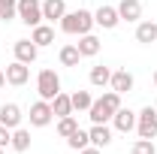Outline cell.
Masks as SVG:
<instances>
[{
    "instance_id": "4dcf8cb0",
    "label": "cell",
    "mask_w": 157,
    "mask_h": 154,
    "mask_svg": "<svg viewBox=\"0 0 157 154\" xmlns=\"http://www.w3.org/2000/svg\"><path fill=\"white\" fill-rule=\"evenodd\" d=\"M3 85H6V73L0 70V88H3Z\"/></svg>"
},
{
    "instance_id": "7c38bea8",
    "label": "cell",
    "mask_w": 157,
    "mask_h": 154,
    "mask_svg": "<svg viewBox=\"0 0 157 154\" xmlns=\"http://www.w3.org/2000/svg\"><path fill=\"white\" fill-rule=\"evenodd\" d=\"M112 115H115V112L103 103V97L94 100V103H91V109H88V118H91L94 124H106V121H112Z\"/></svg>"
},
{
    "instance_id": "ffe728a7",
    "label": "cell",
    "mask_w": 157,
    "mask_h": 154,
    "mask_svg": "<svg viewBox=\"0 0 157 154\" xmlns=\"http://www.w3.org/2000/svg\"><path fill=\"white\" fill-rule=\"evenodd\" d=\"M78 60H82L78 45H63V48H60V64H63V67H78Z\"/></svg>"
},
{
    "instance_id": "9c48e42d",
    "label": "cell",
    "mask_w": 157,
    "mask_h": 154,
    "mask_svg": "<svg viewBox=\"0 0 157 154\" xmlns=\"http://www.w3.org/2000/svg\"><path fill=\"white\" fill-rule=\"evenodd\" d=\"M112 121H115V130H121V133H130V130H136V112L133 109H118L115 115H112Z\"/></svg>"
},
{
    "instance_id": "ac0fdd59",
    "label": "cell",
    "mask_w": 157,
    "mask_h": 154,
    "mask_svg": "<svg viewBox=\"0 0 157 154\" xmlns=\"http://www.w3.org/2000/svg\"><path fill=\"white\" fill-rule=\"evenodd\" d=\"M52 112H55V118L73 115V100H70V94H58L55 97V100H52Z\"/></svg>"
},
{
    "instance_id": "30bf717a",
    "label": "cell",
    "mask_w": 157,
    "mask_h": 154,
    "mask_svg": "<svg viewBox=\"0 0 157 154\" xmlns=\"http://www.w3.org/2000/svg\"><path fill=\"white\" fill-rule=\"evenodd\" d=\"M0 124L9 127V130H15L21 124V109L15 103H3V106H0Z\"/></svg>"
},
{
    "instance_id": "8992f818",
    "label": "cell",
    "mask_w": 157,
    "mask_h": 154,
    "mask_svg": "<svg viewBox=\"0 0 157 154\" xmlns=\"http://www.w3.org/2000/svg\"><path fill=\"white\" fill-rule=\"evenodd\" d=\"M3 73H6V82H9V85L21 88V85L30 79V67H27V64H21V60H12V64L3 70Z\"/></svg>"
},
{
    "instance_id": "8fae6325",
    "label": "cell",
    "mask_w": 157,
    "mask_h": 154,
    "mask_svg": "<svg viewBox=\"0 0 157 154\" xmlns=\"http://www.w3.org/2000/svg\"><path fill=\"white\" fill-rule=\"evenodd\" d=\"M118 15H121V21H139L142 18V3L139 0H121L118 3Z\"/></svg>"
},
{
    "instance_id": "6da1fadb",
    "label": "cell",
    "mask_w": 157,
    "mask_h": 154,
    "mask_svg": "<svg viewBox=\"0 0 157 154\" xmlns=\"http://www.w3.org/2000/svg\"><path fill=\"white\" fill-rule=\"evenodd\" d=\"M91 27H94V15L88 12V9H76V12H67L63 18H60V30L63 33H91Z\"/></svg>"
},
{
    "instance_id": "7402d4cb",
    "label": "cell",
    "mask_w": 157,
    "mask_h": 154,
    "mask_svg": "<svg viewBox=\"0 0 157 154\" xmlns=\"http://www.w3.org/2000/svg\"><path fill=\"white\" fill-rule=\"evenodd\" d=\"M109 82H112V70H109V67H94V70H91V85L106 88Z\"/></svg>"
},
{
    "instance_id": "d6986e66",
    "label": "cell",
    "mask_w": 157,
    "mask_h": 154,
    "mask_svg": "<svg viewBox=\"0 0 157 154\" xmlns=\"http://www.w3.org/2000/svg\"><path fill=\"white\" fill-rule=\"evenodd\" d=\"M30 39H33L36 45H52V42H55V27H48V24H36L33 33H30Z\"/></svg>"
},
{
    "instance_id": "7a4b0ae2",
    "label": "cell",
    "mask_w": 157,
    "mask_h": 154,
    "mask_svg": "<svg viewBox=\"0 0 157 154\" xmlns=\"http://www.w3.org/2000/svg\"><path fill=\"white\" fill-rule=\"evenodd\" d=\"M36 91H39V100H55V97L60 94V79L55 70H42L36 76Z\"/></svg>"
},
{
    "instance_id": "5bb4252c",
    "label": "cell",
    "mask_w": 157,
    "mask_h": 154,
    "mask_svg": "<svg viewBox=\"0 0 157 154\" xmlns=\"http://www.w3.org/2000/svg\"><path fill=\"white\" fill-rule=\"evenodd\" d=\"M112 91H118V94H130L133 91V76L127 73V70H118V73H112Z\"/></svg>"
},
{
    "instance_id": "52a82bcc",
    "label": "cell",
    "mask_w": 157,
    "mask_h": 154,
    "mask_svg": "<svg viewBox=\"0 0 157 154\" xmlns=\"http://www.w3.org/2000/svg\"><path fill=\"white\" fill-rule=\"evenodd\" d=\"M12 48H15V60H21V64H33L39 55V45L33 39H18Z\"/></svg>"
},
{
    "instance_id": "1f68e13d",
    "label": "cell",
    "mask_w": 157,
    "mask_h": 154,
    "mask_svg": "<svg viewBox=\"0 0 157 154\" xmlns=\"http://www.w3.org/2000/svg\"><path fill=\"white\" fill-rule=\"evenodd\" d=\"M154 82H157V73H154Z\"/></svg>"
},
{
    "instance_id": "9a60e30c",
    "label": "cell",
    "mask_w": 157,
    "mask_h": 154,
    "mask_svg": "<svg viewBox=\"0 0 157 154\" xmlns=\"http://www.w3.org/2000/svg\"><path fill=\"white\" fill-rule=\"evenodd\" d=\"M88 136H91V145H97V148H106V145L112 142V130H109L106 124H94V127L88 130Z\"/></svg>"
},
{
    "instance_id": "d4e9b609",
    "label": "cell",
    "mask_w": 157,
    "mask_h": 154,
    "mask_svg": "<svg viewBox=\"0 0 157 154\" xmlns=\"http://www.w3.org/2000/svg\"><path fill=\"white\" fill-rule=\"evenodd\" d=\"M67 145H70L73 151H82V148H88V145H91V136L85 133V130H76V133L67 139Z\"/></svg>"
},
{
    "instance_id": "f1b7e54d",
    "label": "cell",
    "mask_w": 157,
    "mask_h": 154,
    "mask_svg": "<svg viewBox=\"0 0 157 154\" xmlns=\"http://www.w3.org/2000/svg\"><path fill=\"white\" fill-rule=\"evenodd\" d=\"M9 142H12V130H9V127H3V124H0V148H6V145H9Z\"/></svg>"
},
{
    "instance_id": "4316f807",
    "label": "cell",
    "mask_w": 157,
    "mask_h": 154,
    "mask_svg": "<svg viewBox=\"0 0 157 154\" xmlns=\"http://www.w3.org/2000/svg\"><path fill=\"white\" fill-rule=\"evenodd\" d=\"M130 154H157L154 139H136V142H133V148H130Z\"/></svg>"
},
{
    "instance_id": "44dd1931",
    "label": "cell",
    "mask_w": 157,
    "mask_h": 154,
    "mask_svg": "<svg viewBox=\"0 0 157 154\" xmlns=\"http://www.w3.org/2000/svg\"><path fill=\"white\" fill-rule=\"evenodd\" d=\"M9 145H12L15 151H27V148H30V133H27L24 127H15V130H12V142H9Z\"/></svg>"
},
{
    "instance_id": "f546056e",
    "label": "cell",
    "mask_w": 157,
    "mask_h": 154,
    "mask_svg": "<svg viewBox=\"0 0 157 154\" xmlns=\"http://www.w3.org/2000/svg\"><path fill=\"white\" fill-rule=\"evenodd\" d=\"M78 154H100V148H97V145H88V148H82Z\"/></svg>"
},
{
    "instance_id": "d6a6232c",
    "label": "cell",
    "mask_w": 157,
    "mask_h": 154,
    "mask_svg": "<svg viewBox=\"0 0 157 154\" xmlns=\"http://www.w3.org/2000/svg\"><path fill=\"white\" fill-rule=\"evenodd\" d=\"M0 154H3V148H0Z\"/></svg>"
},
{
    "instance_id": "3957f363",
    "label": "cell",
    "mask_w": 157,
    "mask_h": 154,
    "mask_svg": "<svg viewBox=\"0 0 157 154\" xmlns=\"http://www.w3.org/2000/svg\"><path fill=\"white\" fill-rule=\"evenodd\" d=\"M136 130H139V139H154L157 136V109L154 106H145L142 112H136Z\"/></svg>"
},
{
    "instance_id": "4fadbf2b",
    "label": "cell",
    "mask_w": 157,
    "mask_h": 154,
    "mask_svg": "<svg viewBox=\"0 0 157 154\" xmlns=\"http://www.w3.org/2000/svg\"><path fill=\"white\" fill-rule=\"evenodd\" d=\"M63 15H67V3L63 0H42V18L60 21Z\"/></svg>"
},
{
    "instance_id": "2e32d148",
    "label": "cell",
    "mask_w": 157,
    "mask_h": 154,
    "mask_svg": "<svg viewBox=\"0 0 157 154\" xmlns=\"http://www.w3.org/2000/svg\"><path fill=\"white\" fill-rule=\"evenodd\" d=\"M136 39L142 42V45L157 42V24H154V21H139V24H136Z\"/></svg>"
},
{
    "instance_id": "277c9868",
    "label": "cell",
    "mask_w": 157,
    "mask_h": 154,
    "mask_svg": "<svg viewBox=\"0 0 157 154\" xmlns=\"http://www.w3.org/2000/svg\"><path fill=\"white\" fill-rule=\"evenodd\" d=\"M18 18L27 27L42 24V0H18Z\"/></svg>"
},
{
    "instance_id": "484cf974",
    "label": "cell",
    "mask_w": 157,
    "mask_h": 154,
    "mask_svg": "<svg viewBox=\"0 0 157 154\" xmlns=\"http://www.w3.org/2000/svg\"><path fill=\"white\" fill-rule=\"evenodd\" d=\"M70 100H73V109H78V112L91 109V103H94V97L88 91H76V94H70Z\"/></svg>"
},
{
    "instance_id": "603a6c76",
    "label": "cell",
    "mask_w": 157,
    "mask_h": 154,
    "mask_svg": "<svg viewBox=\"0 0 157 154\" xmlns=\"http://www.w3.org/2000/svg\"><path fill=\"white\" fill-rule=\"evenodd\" d=\"M76 130H78V121H76L73 115H63V118L58 121V136H63V139H70Z\"/></svg>"
},
{
    "instance_id": "e0dca14e",
    "label": "cell",
    "mask_w": 157,
    "mask_h": 154,
    "mask_svg": "<svg viewBox=\"0 0 157 154\" xmlns=\"http://www.w3.org/2000/svg\"><path fill=\"white\" fill-rule=\"evenodd\" d=\"M76 45H78V52H82V58H94L100 52V39L94 37V33H82Z\"/></svg>"
},
{
    "instance_id": "ba28073f",
    "label": "cell",
    "mask_w": 157,
    "mask_h": 154,
    "mask_svg": "<svg viewBox=\"0 0 157 154\" xmlns=\"http://www.w3.org/2000/svg\"><path fill=\"white\" fill-rule=\"evenodd\" d=\"M118 21H121V15H118V6H100L97 12H94V24L106 27V30L118 27Z\"/></svg>"
},
{
    "instance_id": "cb8c5ba5",
    "label": "cell",
    "mask_w": 157,
    "mask_h": 154,
    "mask_svg": "<svg viewBox=\"0 0 157 154\" xmlns=\"http://www.w3.org/2000/svg\"><path fill=\"white\" fill-rule=\"evenodd\" d=\"M18 18V0H0V21Z\"/></svg>"
},
{
    "instance_id": "5b68a950",
    "label": "cell",
    "mask_w": 157,
    "mask_h": 154,
    "mask_svg": "<svg viewBox=\"0 0 157 154\" xmlns=\"http://www.w3.org/2000/svg\"><path fill=\"white\" fill-rule=\"evenodd\" d=\"M52 118H55V112H52V103L48 100H36L30 106V124L33 127H48Z\"/></svg>"
},
{
    "instance_id": "83f0119b",
    "label": "cell",
    "mask_w": 157,
    "mask_h": 154,
    "mask_svg": "<svg viewBox=\"0 0 157 154\" xmlns=\"http://www.w3.org/2000/svg\"><path fill=\"white\" fill-rule=\"evenodd\" d=\"M103 103H106L112 112H118V109H121V94H118V91H106V94H103Z\"/></svg>"
}]
</instances>
